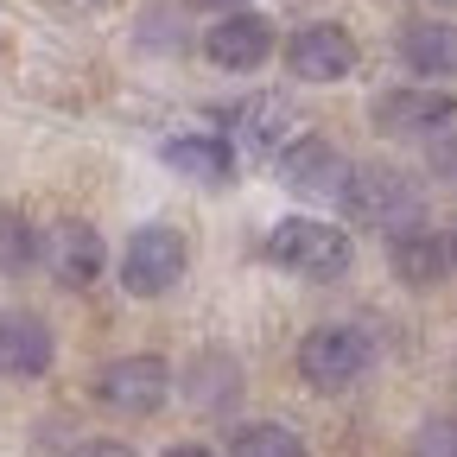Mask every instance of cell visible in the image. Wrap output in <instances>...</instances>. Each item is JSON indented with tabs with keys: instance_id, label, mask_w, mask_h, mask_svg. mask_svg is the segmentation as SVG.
Wrapping results in <instances>:
<instances>
[{
	"instance_id": "18",
	"label": "cell",
	"mask_w": 457,
	"mask_h": 457,
	"mask_svg": "<svg viewBox=\"0 0 457 457\" xmlns=\"http://www.w3.org/2000/svg\"><path fill=\"white\" fill-rule=\"evenodd\" d=\"M242 387V362L228 356V350H204V356H191V381H185V394L197 400V407H228V394Z\"/></svg>"
},
{
	"instance_id": "12",
	"label": "cell",
	"mask_w": 457,
	"mask_h": 457,
	"mask_svg": "<svg viewBox=\"0 0 457 457\" xmlns=\"http://www.w3.org/2000/svg\"><path fill=\"white\" fill-rule=\"evenodd\" d=\"M343 171H350V159H343L324 134H293L273 153V179L293 197H337L343 191Z\"/></svg>"
},
{
	"instance_id": "6",
	"label": "cell",
	"mask_w": 457,
	"mask_h": 457,
	"mask_svg": "<svg viewBox=\"0 0 457 457\" xmlns=\"http://www.w3.org/2000/svg\"><path fill=\"white\" fill-rule=\"evenodd\" d=\"M171 387H179V375H171L165 356L153 350H134V356H114L96 369V400L108 413H121V420H153L171 407Z\"/></svg>"
},
{
	"instance_id": "7",
	"label": "cell",
	"mask_w": 457,
	"mask_h": 457,
	"mask_svg": "<svg viewBox=\"0 0 457 457\" xmlns=\"http://www.w3.org/2000/svg\"><path fill=\"white\" fill-rule=\"evenodd\" d=\"M279 57H286V71H293V83L324 89V83L356 77L362 45H356V32H350V26H337V20H305L293 38L279 45Z\"/></svg>"
},
{
	"instance_id": "10",
	"label": "cell",
	"mask_w": 457,
	"mask_h": 457,
	"mask_svg": "<svg viewBox=\"0 0 457 457\" xmlns=\"http://www.w3.org/2000/svg\"><path fill=\"white\" fill-rule=\"evenodd\" d=\"M159 165L171 179H185L197 191H228L236 185V140L216 134V128H185V134H165L159 140Z\"/></svg>"
},
{
	"instance_id": "17",
	"label": "cell",
	"mask_w": 457,
	"mask_h": 457,
	"mask_svg": "<svg viewBox=\"0 0 457 457\" xmlns=\"http://www.w3.org/2000/svg\"><path fill=\"white\" fill-rule=\"evenodd\" d=\"M45 254V228L20 210H0V279H26Z\"/></svg>"
},
{
	"instance_id": "25",
	"label": "cell",
	"mask_w": 457,
	"mask_h": 457,
	"mask_svg": "<svg viewBox=\"0 0 457 457\" xmlns=\"http://www.w3.org/2000/svg\"><path fill=\"white\" fill-rule=\"evenodd\" d=\"M451 242H457V222H451Z\"/></svg>"
},
{
	"instance_id": "22",
	"label": "cell",
	"mask_w": 457,
	"mask_h": 457,
	"mask_svg": "<svg viewBox=\"0 0 457 457\" xmlns=\"http://www.w3.org/2000/svg\"><path fill=\"white\" fill-rule=\"evenodd\" d=\"M159 457H222V451H210V445H197V438H179V445H165Z\"/></svg>"
},
{
	"instance_id": "24",
	"label": "cell",
	"mask_w": 457,
	"mask_h": 457,
	"mask_svg": "<svg viewBox=\"0 0 457 457\" xmlns=\"http://www.w3.org/2000/svg\"><path fill=\"white\" fill-rule=\"evenodd\" d=\"M432 7H445V13H451V7H457V0H432Z\"/></svg>"
},
{
	"instance_id": "8",
	"label": "cell",
	"mask_w": 457,
	"mask_h": 457,
	"mask_svg": "<svg viewBox=\"0 0 457 457\" xmlns=\"http://www.w3.org/2000/svg\"><path fill=\"white\" fill-rule=\"evenodd\" d=\"M387 273L407 286V293H438V286L457 273V242L445 228H432L426 216L387 228Z\"/></svg>"
},
{
	"instance_id": "5",
	"label": "cell",
	"mask_w": 457,
	"mask_h": 457,
	"mask_svg": "<svg viewBox=\"0 0 457 457\" xmlns=\"http://www.w3.org/2000/svg\"><path fill=\"white\" fill-rule=\"evenodd\" d=\"M330 204L356 228H400V222L420 216V185L400 165H350L343 171V191Z\"/></svg>"
},
{
	"instance_id": "3",
	"label": "cell",
	"mask_w": 457,
	"mask_h": 457,
	"mask_svg": "<svg viewBox=\"0 0 457 457\" xmlns=\"http://www.w3.org/2000/svg\"><path fill=\"white\" fill-rule=\"evenodd\" d=\"M185 273H191V242L179 222H140L114 254V279L128 299H171Z\"/></svg>"
},
{
	"instance_id": "23",
	"label": "cell",
	"mask_w": 457,
	"mask_h": 457,
	"mask_svg": "<svg viewBox=\"0 0 457 457\" xmlns=\"http://www.w3.org/2000/svg\"><path fill=\"white\" fill-rule=\"evenodd\" d=\"M185 7H197V13H228V7H254V0H185Z\"/></svg>"
},
{
	"instance_id": "11",
	"label": "cell",
	"mask_w": 457,
	"mask_h": 457,
	"mask_svg": "<svg viewBox=\"0 0 457 457\" xmlns=\"http://www.w3.org/2000/svg\"><path fill=\"white\" fill-rule=\"evenodd\" d=\"M38 267L64 286V293H89V286L108 273V242H102V228L83 222V216H64V222H51L45 228V254Z\"/></svg>"
},
{
	"instance_id": "4",
	"label": "cell",
	"mask_w": 457,
	"mask_h": 457,
	"mask_svg": "<svg viewBox=\"0 0 457 457\" xmlns=\"http://www.w3.org/2000/svg\"><path fill=\"white\" fill-rule=\"evenodd\" d=\"M369 128L400 146H432L457 134V96L445 83H394L369 102Z\"/></svg>"
},
{
	"instance_id": "14",
	"label": "cell",
	"mask_w": 457,
	"mask_h": 457,
	"mask_svg": "<svg viewBox=\"0 0 457 457\" xmlns=\"http://www.w3.org/2000/svg\"><path fill=\"white\" fill-rule=\"evenodd\" d=\"M222 121H228L236 153L273 159L286 140H293V121H299V114L286 108V96H248V102H236V108H222Z\"/></svg>"
},
{
	"instance_id": "15",
	"label": "cell",
	"mask_w": 457,
	"mask_h": 457,
	"mask_svg": "<svg viewBox=\"0 0 457 457\" xmlns=\"http://www.w3.org/2000/svg\"><path fill=\"white\" fill-rule=\"evenodd\" d=\"M400 64L420 83H457V20H413L394 38Z\"/></svg>"
},
{
	"instance_id": "16",
	"label": "cell",
	"mask_w": 457,
	"mask_h": 457,
	"mask_svg": "<svg viewBox=\"0 0 457 457\" xmlns=\"http://www.w3.org/2000/svg\"><path fill=\"white\" fill-rule=\"evenodd\" d=\"M222 457H312V445L293 426H279V420H242L228 432Z\"/></svg>"
},
{
	"instance_id": "19",
	"label": "cell",
	"mask_w": 457,
	"mask_h": 457,
	"mask_svg": "<svg viewBox=\"0 0 457 457\" xmlns=\"http://www.w3.org/2000/svg\"><path fill=\"white\" fill-rule=\"evenodd\" d=\"M413 457H457V413H426L413 426Z\"/></svg>"
},
{
	"instance_id": "13",
	"label": "cell",
	"mask_w": 457,
	"mask_h": 457,
	"mask_svg": "<svg viewBox=\"0 0 457 457\" xmlns=\"http://www.w3.org/2000/svg\"><path fill=\"white\" fill-rule=\"evenodd\" d=\"M57 369V330L38 312H0V381H45Z\"/></svg>"
},
{
	"instance_id": "20",
	"label": "cell",
	"mask_w": 457,
	"mask_h": 457,
	"mask_svg": "<svg viewBox=\"0 0 457 457\" xmlns=\"http://www.w3.org/2000/svg\"><path fill=\"white\" fill-rule=\"evenodd\" d=\"M426 171H432L438 185H457V134H445V140L426 146Z\"/></svg>"
},
{
	"instance_id": "1",
	"label": "cell",
	"mask_w": 457,
	"mask_h": 457,
	"mask_svg": "<svg viewBox=\"0 0 457 457\" xmlns=\"http://www.w3.org/2000/svg\"><path fill=\"white\" fill-rule=\"evenodd\" d=\"M375 362H381V343H375V330L369 324H356V318H330V324H312L305 337H299V350H293V369H299V381L312 387V394H350V387H362L369 375H375Z\"/></svg>"
},
{
	"instance_id": "2",
	"label": "cell",
	"mask_w": 457,
	"mask_h": 457,
	"mask_svg": "<svg viewBox=\"0 0 457 457\" xmlns=\"http://www.w3.org/2000/svg\"><path fill=\"white\" fill-rule=\"evenodd\" d=\"M261 254H267L273 273H293V279L324 286V279H343V273H350L356 242L343 236L337 222H324V216H279V222L267 228Z\"/></svg>"
},
{
	"instance_id": "9",
	"label": "cell",
	"mask_w": 457,
	"mask_h": 457,
	"mask_svg": "<svg viewBox=\"0 0 457 457\" xmlns=\"http://www.w3.org/2000/svg\"><path fill=\"white\" fill-rule=\"evenodd\" d=\"M273 51H279V32H273V20L261 7H228V13H216L204 26V57L216 71H228V77L261 71Z\"/></svg>"
},
{
	"instance_id": "21",
	"label": "cell",
	"mask_w": 457,
	"mask_h": 457,
	"mask_svg": "<svg viewBox=\"0 0 457 457\" xmlns=\"http://www.w3.org/2000/svg\"><path fill=\"white\" fill-rule=\"evenodd\" d=\"M71 457H140L134 445H121V438H89V445H77Z\"/></svg>"
}]
</instances>
